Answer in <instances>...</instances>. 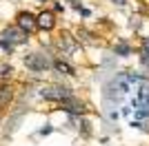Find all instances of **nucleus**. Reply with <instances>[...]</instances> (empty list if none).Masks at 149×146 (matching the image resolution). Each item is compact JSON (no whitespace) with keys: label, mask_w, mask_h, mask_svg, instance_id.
<instances>
[{"label":"nucleus","mask_w":149,"mask_h":146,"mask_svg":"<svg viewBox=\"0 0 149 146\" xmlns=\"http://www.w3.org/2000/svg\"><path fill=\"white\" fill-rule=\"evenodd\" d=\"M138 62H140V69H143V71H147L145 75L149 78V53H145V51H138Z\"/></svg>","instance_id":"nucleus-13"},{"label":"nucleus","mask_w":149,"mask_h":146,"mask_svg":"<svg viewBox=\"0 0 149 146\" xmlns=\"http://www.w3.org/2000/svg\"><path fill=\"white\" fill-rule=\"evenodd\" d=\"M51 49H54L56 55H60V58H71V55L80 49V42H78L76 33H71V31H60V33L51 40Z\"/></svg>","instance_id":"nucleus-4"},{"label":"nucleus","mask_w":149,"mask_h":146,"mask_svg":"<svg viewBox=\"0 0 149 146\" xmlns=\"http://www.w3.org/2000/svg\"><path fill=\"white\" fill-rule=\"evenodd\" d=\"M109 2H111L113 7H120V9H123V7H127V2H129V0H109Z\"/></svg>","instance_id":"nucleus-17"},{"label":"nucleus","mask_w":149,"mask_h":146,"mask_svg":"<svg viewBox=\"0 0 149 146\" xmlns=\"http://www.w3.org/2000/svg\"><path fill=\"white\" fill-rule=\"evenodd\" d=\"M111 51H113V55H118V58H129V55H134V44H131L127 38H120V40H116Z\"/></svg>","instance_id":"nucleus-11"},{"label":"nucleus","mask_w":149,"mask_h":146,"mask_svg":"<svg viewBox=\"0 0 149 146\" xmlns=\"http://www.w3.org/2000/svg\"><path fill=\"white\" fill-rule=\"evenodd\" d=\"M54 128H51V124H47V128H40V135H49Z\"/></svg>","instance_id":"nucleus-19"},{"label":"nucleus","mask_w":149,"mask_h":146,"mask_svg":"<svg viewBox=\"0 0 149 146\" xmlns=\"http://www.w3.org/2000/svg\"><path fill=\"white\" fill-rule=\"evenodd\" d=\"M138 51H145V53H149V36H145L143 40H140V47H138Z\"/></svg>","instance_id":"nucleus-15"},{"label":"nucleus","mask_w":149,"mask_h":146,"mask_svg":"<svg viewBox=\"0 0 149 146\" xmlns=\"http://www.w3.org/2000/svg\"><path fill=\"white\" fill-rule=\"evenodd\" d=\"M134 100H131V106L134 109H138V106H145V109H149V80H145V82H140V84L134 89Z\"/></svg>","instance_id":"nucleus-10"},{"label":"nucleus","mask_w":149,"mask_h":146,"mask_svg":"<svg viewBox=\"0 0 149 146\" xmlns=\"http://www.w3.org/2000/svg\"><path fill=\"white\" fill-rule=\"evenodd\" d=\"M13 75H16V69H13L11 62L0 60V82H11Z\"/></svg>","instance_id":"nucleus-12"},{"label":"nucleus","mask_w":149,"mask_h":146,"mask_svg":"<svg viewBox=\"0 0 149 146\" xmlns=\"http://www.w3.org/2000/svg\"><path fill=\"white\" fill-rule=\"evenodd\" d=\"M16 102V86L11 82H0V113L9 111Z\"/></svg>","instance_id":"nucleus-7"},{"label":"nucleus","mask_w":149,"mask_h":146,"mask_svg":"<svg viewBox=\"0 0 149 146\" xmlns=\"http://www.w3.org/2000/svg\"><path fill=\"white\" fill-rule=\"evenodd\" d=\"M31 36H27L22 29H18L16 24H7L0 29V49L5 51L7 55H11L18 47H25L29 44Z\"/></svg>","instance_id":"nucleus-1"},{"label":"nucleus","mask_w":149,"mask_h":146,"mask_svg":"<svg viewBox=\"0 0 149 146\" xmlns=\"http://www.w3.org/2000/svg\"><path fill=\"white\" fill-rule=\"evenodd\" d=\"M58 16L51 9H42V11L38 13V31L40 33H51V31L58 27Z\"/></svg>","instance_id":"nucleus-8"},{"label":"nucleus","mask_w":149,"mask_h":146,"mask_svg":"<svg viewBox=\"0 0 149 146\" xmlns=\"http://www.w3.org/2000/svg\"><path fill=\"white\" fill-rule=\"evenodd\" d=\"M67 2H69L71 7H74L76 11H80V9H82V0H67Z\"/></svg>","instance_id":"nucleus-16"},{"label":"nucleus","mask_w":149,"mask_h":146,"mask_svg":"<svg viewBox=\"0 0 149 146\" xmlns=\"http://www.w3.org/2000/svg\"><path fill=\"white\" fill-rule=\"evenodd\" d=\"M38 2H49V0H38Z\"/></svg>","instance_id":"nucleus-20"},{"label":"nucleus","mask_w":149,"mask_h":146,"mask_svg":"<svg viewBox=\"0 0 149 146\" xmlns=\"http://www.w3.org/2000/svg\"><path fill=\"white\" fill-rule=\"evenodd\" d=\"M51 71L62 75V78H74V75H78V71H76V67L69 62V58H60V55H54Z\"/></svg>","instance_id":"nucleus-9"},{"label":"nucleus","mask_w":149,"mask_h":146,"mask_svg":"<svg viewBox=\"0 0 149 146\" xmlns=\"http://www.w3.org/2000/svg\"><path fill=\"white\" fill-rule=\"evenodd\" d=\"M13 20H16L13 24L18 29H22L27 36H36L38 33V13H31L29 9H20Z\"/></svg>","instance_id":"nucleus-6"},{"label":"nucleus","mask_w":149,"mask_h":146,"mask_svg":"<svg viewBox=\"0 0 149 146\" xmlns=\"http://www.w3.org/2000/svg\"><path fill=\"white\" fill-rule=\"evenodd\" d=\"M51 11L56 13V16L65 11V5H62V0H54V9H51Z\"/></svg>","instance_id":"nucleus-14"},{"label":"nucleus","mask_w":149,"mask_h":146,"mask_svg":"<svg viewBox=\"0 0 149 146\" xmlns=\"http://www.w3.org/2000/svg\"><path fill=\"white\" fill-rule=\"evenodd\" d=\"M22 64L29 73H47L51 71V64H54V53L51 51H45V49H33L29 53L22 55Z\"/></svg>","instance_id":"nucleus-2"},{"label":"nucleus","mask_w":149,"mask_h":146,"mask_svg":"<svg viewBox=\"0 0 149 146\" xmlns=\"http://www.w3.org/2000/svg\"><path fill=\"white\" fill-rule=\"evenodd\" d=\"M74 95V89L65 82H47L38 89V97L45 100V102H54V104H60L62 100Z\"/></svg>","instance_id":"nucleus-3"},{"label":"nucleus","mask_w":149,"mask_h":146,"mask_svg":"<svg viewBox=\"0 0 149 146\" xmlns=\"http://www.w3.org/2000/svg\"><path fill=\"white\" fill-rule=\"evenodd\" d=\"M78 13H80L82 18H89V16H91V9H87V7H82V9H80Z\"/></svg>","instance_id":"nucleus-18"},{"label":"nucleus","mask_w":149,"mask_h":146,"mask_svg":"<svg viewBox=\"0 0 149 146\" xmlns=\"http://www.w3.org/2000/svg\"><path fill=\"white\" fill-rule=\"evenodd\" d=\"M56 106H58V111H62V113H67V115H71V117H82V115H89V113H91V106H89L85 100H80L76 93L71 97H67V100H62Z\"/></svg>","instance_id":"nucleus-5"}]
</instances>
